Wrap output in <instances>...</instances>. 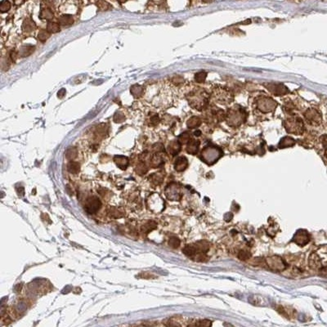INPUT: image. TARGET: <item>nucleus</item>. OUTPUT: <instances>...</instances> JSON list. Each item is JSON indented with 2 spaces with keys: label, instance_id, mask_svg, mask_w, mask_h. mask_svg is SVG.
Segmentation results:
<instances>
[{
  "label": "nucleus",
  "instance_id": "1",
  "mask_svg": "<svg viewBox=\"0 0 327 327\" xmlns=\"http://www.w3.org/2000/svg\"><path fill=\"white\" fill-rule=\"evenodd\" d=\"M187 100L190 106L198 110H205L209 104V94L201 89H196L188 95Z\"/></svg>",
  "mask_w": 327,
  "mask_h": 327
},
{
  "label": "nucleus",
  "instance_id": "2",
  "mask_svg": "<svg viewBox=\"0 0 327 327\" xmlns=\"http://www.w3.org/2000/svg\"><path fill=\"white\" fill-rule=\"evenodd\" d=\"M246 110L239 106H235L229 109L226 114V121L232 127H238L245 123L247 119Z\"/></svg>",
  "mask_w": 327,
  "mask_h": 327
},
{
  "label": "nucleus",
  "instance_id": "3",
  "mask_svg": "<svg viewBox=\"0 0 327 327\" xmlns=\"http://www.w3.org/2000/svg\"><path fill=\"white\" fill-rule=\"evenodd\" d=\"M285 130L289 133L301 135L304 133V121L299 116H291L284 122Z\"/></svg>",
  "mask_w": 327,
  "mask_h": 327
},
{
  "label": "nucleus",
  "instance_id": "4",
  "mask_svg": "<svg viewBox=\"0 0 327 327\" xmlns=\"http://www.w3.org/2000/svg\"><path fill=\"white\" fill-rule=\"evenodd\" d=\"M222 156V151L217 146H206L201 152V158L205 163L213 165Z\"/></svg>",
  "mask_w": 327,
  "mask_h": 327
},
{
  "label": "nucleus",
  "instance_id": "5",
  "mask_svg": "<svg viewBox=\"0 0 327 327\" xmlns=\"http://www.w3.org/2000/svg\"><path fill=\"white\" fill-rule=\"evenodd\" d=\"M257 108L263 113H269L277 108V102L269 97H260L257 99Z\"/></svg>",
  "mask_w": 327,
  "mask_h": 327
},
{
  "label": "nucleus",
  "instance_id": "6",
  "mask_svg": "<svg viewBox=\"0 0 327 327\" xmlns=\"http://www.w3.org/2000/svg\"><path fill=\"white\" fill-rule=\"evenodd\" d=\"M213 97L219 103L228 104L233 100V96L230 91L223 88H216L213 92Z\"/></svg>",
  "mask_w": 327,
  "mask_h": 327
},
{
  "label": "nucleus",
  "instance_id": "7",
  "mask_svg": "<svg viewBox=\"0 0 327 327\" xmlns=\"http://www.w3.org/2000/svg\"><path fill=\"white\" fill-rule=\"evenodd\" d=\"M263 86L275 96H283L289 93L288 88L280 83H266L263 84Z\"/></svg>",
  "mask_w": 327,
  "mask_h": 327
},
{
  "label": "nucleus",
  "instance_id": "8",
  "mask_svg": "<svg viewBox=\"0 0 327 327\" xmlns=\"http://www.w3.org/2000/svg\"><path fill=\"white\" fill-rule=\"evenodd\" d=\"M304 117L308 124L314 125V126L321 125V121H322V116H321V113L313 108L308 109L306 111L304 112Z\"/></svg>",
  "mask_w": 327,
  "mask_h": 327
},
{
  "label": "nucleus",
  "instance_id": "9",
  "mask_svg": "<svg viewBox=\"0 0 327 327\" xmlns=\"http://www.w3.org/2000/svg\"><path fill=\"white\" fill-rule=\"evenodd\" d=\"M101 203L97 196H90L85 203L84 209L88 213H95L101 208Z\"/></svg>",
  "mask_w": 327,
  "mask_h": 327
},
{
  "label": "nucleus",
  "instance_id": "10",
  "mask_svg": "<svg viewBox=\"0 0 327 327\" xmlns=\"http://www.w3.org/2000/svg\"><path fill=\"white\" fill-rule=\"evenodd\" d=\"M114 162L116 165L122 170H125L127 167L129 166V160L128 157L124 156H115L114 157Z\"/></svg>",
  "mask_w": 327,
  "mask_h": 327
},
{
  "label": "nucleus",
  "instance_id": "11",
  "mask_svg": "<svg viewBox=\"0 0 327 327\" xmlns=\"http://www.w3.org/2000/svg\"><path fill=\"white\" fill-rule=\"evenodd\" d=\"M188 166V161L185 156H180L176 160L174 163V169L178 172H181L186 169Z\"/></svg>",
  "mask_w": 327,
  "mask_h": 327
},
{
  "label": "nucleus",
  "instance_id": "12",
  "mask_svg": "<svg viewBox=\"0 0 327 327\" xmlns=\"http://www.w3.org/2000/svg\"><path fill=\"white\" fill-rule=\"evenodd\" d=\"M199 146H200V141L195 139H191L186 144V152L189 154L196 155L198 152Z\"/></svg>",
  "mask_w": 327,
  "mask_h": 327
},
{
  "label": "nucleus",
  "instance_id": "13",
  "mask_svg": "<svg viewBox=\"0 0 327 327\" xmlns=\"http://www.w3.org/2000/svg\"><path fill=\"white\" fill-rule=\"evenodd\" d=\"M169 188H167L166 192V196L170 200H177V196H180V191L179 189L177 187V185L176 184H173L171 186H169Z\"/></svg>",
  "mask_w": 327,
  "mask_h": 327
},
{
  "label": "nucleus",
  "instance_id": "14",
  "mask_svg": "<svg viewBox=\"0 0 327 327\" xmlns=\"http://www.w3.org/2000/svg\"><path fill=\"white\" fill-rule=\"evenodd\" d=\"M294 239H295L296 243H297V244H299V245H304L308 243V235L307 234V232H304V231H299L297 234L295 235Z\"/></svg>",
  "mask_w": 327,
  "mask_h": 327
},
{
  "label": "nucleus",
  "instance_id": "15",
  "mask_svg": "<svg viewBox=\"0 0 327 327\" xmlns=\"http://www.w3.org/2000/svg\"><path fill=\"white\" fill-rule=\"evenodd\" d=\"M181 145L178 140L177 141H173L172 142H170L168 146V151L172 156H176L179 153V151H181Z\"/></svg>",
  "mask_w": 327,
  "mask_h": 327
},
{
  "label": "nucleus",
  "instance_id": "16",
  "mask_svg": "<svg viewBox=\"0 0 327 327\" xmlns=\"http://www.w3.org/2000/svg\"><path fill=\"white\" fill-rule=\"evenodd\" d=\"M34 46H32V45H24V46H21L18 52H19V55L21 57H26L28 56L31 55L32 53H34Z\"/></svg>",
  "mask_w": 327,
  "mask_h": 327
},
{
  "label": "nucleus",
  "instance_id": "17",
  "mask_svg": "<svg viewBox=\"0 0 327 327\" xmlns=\"http://www.w3.org/2000/svg\"><path fill=\"white\" fill-rule=\"evenodd\" d=\"M35 29L36 25L34 21H31L30 19H26L24 21L23 25H22V30H23V32H25L26 34H29V33H31L32 31L35 30Z\"/></svg>",
  "mask_w": 327,
  "mask_h": 327
},
{
  "label": "nucleus",
  "instance_id": "18",
  "mask_svg": "<svg viewBox=\"0 0 327 327\" xmlns=\"http://www.w3.org/2000/svg\"><path fill=\"white\" fill-rule=\"evenodd\" d=\"M294 144H295V140L294 139V138L290 137H283L282 139L281 140V141L279 142L278 147L281 148V149L285 147H290V146H293Z\"/></svg>",
  "mask_w": 327,
  "mask_h": 327
},
{
  "label": "nucleus",
  "instance_id": "19",
  "mask_svg": "<svg viewBox=\"0 0 327 327\" xmlns=\"http://www.w3.org/2000/svg\"><path fill=\"white\" fill-rule=\"evenodd\" d=\"M201 125V120L197 116H192L186 122V126L188 129H193L198 128Z\"/></svg>",
  "mask_w": 327,
  "mask_h": 327
},
{
  "label": "nucleus",
  "instance_id": "20",
  "mask_svg": "<svg viewBox=\"0 0 327 327\" xmlns=\"http://www.w3.org/2000/svg\"><path fill=\"white\" fill-rule=\"evenodd\" d=\"M131 94L135 97H140L144 94V88L139 84H134L130 88Z\"/></svg>",
  "mask_w": 327,
  "mask_h": 327
},
{
  "label": "nucleus",
  "instance_id": "21",
  "mask_svg": "<svg viewBox=\"0 0 327 327\" xmlns=\"http://www.w3.org/2000/svg\"><path fill=\"white\" fill-rule=\"evenodd\" d=\"M58 21H59V24L61 25L69 26L74 23V19H73V17L70 15H63L58 19Z\"/></svg>",
  "mask_w": 327,
  "mask_h": 327
},
{
  "label": "nucleus",
  "instance_id": "22",
  "mask_svg": "<svg viewBox=\"0 0 327 327\" xmlns=\"http://www.w3.org/2000/svg\"><path fill=\"white\" fill-rule=\"evenodd\" d=\"M164 164L162 156L159 154H155L151 159V165L153 168H157V167L161 166Z\"/></svg>",
  "mask_w": 327,
  "mask_h": 327
},
{
  "label": "nucleus",
  "instance_id": "23",
  "mask_svg": "<svg viewBox=\"0 0 327 327\" xmlns=\"http://www.w3.org/2000/svg\"><path fill=\"white\" fill-rule=\"evenodd\" d=\"M79 169H80V165H79L78 162L70 161L67 165V170L71 173H79Z\"/></svg>",
  "mask_w": 327,
  "mask_h": 327
},
{
  "label": "nucleus",
  "instance_id": "24",
  "mask_svg": "<svg viewBox=\"0 0 327 327\" xmlns=\"http://www.w3.org/2000/svg\"><path fill=\"white\" fill-rule=\"evenodd\" d=\"M50 35L51 33L49 31H48L47 30H41L38 31L37 37H38V40L40 41V42L43 43L46 42V41L49 39Z\"/></svg>",
  "mask_w": 327,
  "mask_h": 327
},
{
  "label": "nucleus",
  "instance_id": "25",
  "mask_svg": "<svg viewBox=\"0 0 327 327\" xmlns=\"http://www.w3.org/2000/svg\"><path fill=\"white\" fill-rule=\"evenodd\" d=\"M47 30L51 34H55L60 31V24L56 22H49L47 25Z\"/></svg>",
  "mask_w": 327,
  "mask_h": 327
},
{
  "label": "nucleus",
  "instance_id": "26",
  "mask_svg": "<svg viewBox=\"0 0 327 327\" xmlns=\"http://www.w3.org/2000/svg\"><path fill=\"white\" fill-rule=\"evenodd\" d=\"M109 215L112 217H122L125 215V213L122 209H115V208H112L109 209Z\"/></svg>",
  "mask_w": 327,
  "mask_h": 327
},
{
  "label": "nucleus",
  "instance_id": "27",
  "mask_svg": "<svg viewBox=\"0 0 327 327\" xmlns=\"http://www.w3.org/2000/svg\"><path fill=\"white\" fill-rule=\"evenodd\" d=\"M150 179L151 181L155 184H160L162 182L163 179H164V177L161 174V172H159V173H155L153 174L150 176Z\"/></svg>",
  "mask_w": 327,
  "mask_h": 327
},
{
  "label": "nucleus",
  "instance_id": "28",
  "mask_svg": "<svg viewBox=\"0 0 327 327\" xmlns=\"http://www.w3.org/2000/svg\"><path fill=\"white\" fill-rule=\"evenodd\" d=\"M77 154H78V151L75 147H69L65 151V156L69 160H74L77 156Z\"/></svg>",
  "mask_w": 327,
  "mask_h": 327
},
{
  "label": "nucleus",
  "instance_id": "29",
  "mask_svg": "<svg viewBox=\"0 0 327 327\" xmlns=\"http://www.w3.org/2000/svg\"><path fill=\"white\" fill-rule=\"evenodd\" d=\"M206 72L201 71L199 72V73H197V74H196V75H195V80H196V83H198V84H203V83L205 81V79H206Z\"/></svg>",
  "mask_w": 327,
  "mask_h": 327
},
{
  "label": "nucleus",
  "instance_id": "30",
  "mask_svg": "<svg viewBox=\"0 0 327 327\" xmlns=\"http://www.w3.org/2000/svg\"><path fill=\"white\" fill-rule=\"evenodd\" d=\"M137 173L139 174V175H143L145 173L147 172L148 168L146 166V163L144 162H140L138 165H137Z\"/></svg>",
  "mask_w": 327,
  "mask_h": 327
},
{
  "label": "nucleus",
  "instance_id": "31",
  "mask_svg": "<svg viewBox=\"0 0 327 327\" xmlns=\"http://www.w3.org/2000/svg\"><path fill=\"white\" fill-rule=\"evenodd\" d=\"M191 138V134L187 132H185V133H181V135L178 137V141H179L181 144H187V142L190 140Z\"/></svg>",
  "mask_w": 327,
  "mask_h": 327
},
{
  "label": "nucleus",
  "instance_id": "32",
  "mask_svg": "<svg viewBox=\"0 0 327 327\" xmlns=\"http://www.w3.org/2000/svg\"><path fill=\"white\" fill-rule=\"evenodd\" d=\"M53 13H52V11L50 9H44L40 13V18L41 19H44V20H51L53 19Z\"/></svg>",
  "mask_w": 327,
  "mask_h": 327
},
{
  "label": "nucleus",
  "instance_id": "33",
  "mask_svg": "<svg viewBox=\"0 0 327 327\" xmlns=\"http://www.w3.org/2000/svg\"><path fill=\"white\" fill-rule=\"evenodd\" d=\"M113 120L115 123H123L125 120V115L121 113V112H116L115 114L114 115V117H113Z\"/></svg>",
  "mask_w": 327,
  "mask_h": 327
},
{
  "label": "nucleus",
  "instance_id": "34",
  "mask_svg": "<svg viewBox=\"0 0 327 327\" xmlns=\"http://www.w3.org/2000/svg\"><path fill=\"white\" fill-rule=\"evenodd\" d=\"M156 227V225L154 222H147L146 225H144V227H142L141 231H142V232H146V233H148L149 232H151V230H153V228H155Z\"/></svg>",
  "mask_w": 327,
  "mask_h": 327
},
{
  "label": "nucleus",
  "instance_id": "35",
  "mask_svg": "<svg viewBox=\"0 0 327 327\" xmlns=\"http://www.w3.org/2000/svg\"><path fill=\"white\" fill-rule=\"evenodd\" d=\"M11 8V3L8 1V0H4L1 3V5H0V10L2 13H6L8 11L10 10Z\"/></svg>",
  "mask_w": 327,
  "mask_h": 327
},
{
  "label": "nucleus",
  "instance_id": "36",
  "mask_svg": "<svg viewBox=\"0 0 327 327\" xmlns=\"http://www.w3.org/2000/svg\"><path fill=\"white\" fill-rule=\"evenodd\" d=\"M97 7L101 11H106L110 9V4L108 3H106V1H103V0H101V1L97 3Z\"/></svg>",
  "mask_w": 327,
  "mask_h": 327
},
{
  "label": "nucleus",
  "instance_id": "37",
  "mask_svg": "<svg viewBox=\"0 0 327 327\" xmlns=\"http://www.w3.org/2000/svg\"><path fill=\"white\" fill-rule=\"evenodd\" d=\"M160 122H161V119H160L158 115H152L151 117L150 125H152V126H156V125H158Z\"/></svg>",
  "mask_w": 327,
  "mask_h": 327
},
{
  "label": "nucleus",
  "instance_id": "38",
  "mask_svg": "<svg viewBox=\"0 0 327 327\" xmlns=\"http://www.w3.org/2000/svg\"><path fill=\"white\" fill-rule=\"evenodd\" d=\"M179 245L180 241L177 238H176V237H172V238L169 240V245L171 247H173V248H174V249L177 248V247L179 246Z\"/></svg>",
  "mask_w": 327,
  "mask_h": 327
},
{
  "label": "nucleus",
  "instance_id": "39",
  "mask_svg": "<svg viewBox=\"0 0 327 327\" xmlns=\"http://www.w3.org/2000/svg\"><path fill=\"white\" fill-rule=\"evenodd\" d=\"M20 57L19 52H17V51H15V50L11 51L10 57H11V59H12V61L15 62V61L18 59V57Z\"/></svg>",
  "mask_w": 327,
  "mask_h": 327
},
{
  "label": "nucleus",
  "instance_id": "40",
  "mask_svg": "<svg viewBox=\"0 0 327 327\" xmlns=\"http://www.w3.org/2000/svg\"><path fill=\"white\" fill-rule=\"evenodd\" d=\"M153 150L156 152H161L164 151V146L161 143H156L153 146Z\"/></svg>",
  "mask_w": 327,
  "mask_h": 327
},
{
  "label": "nucleus",
  "instance_id": "41",
  "mask_svg": "<svg viewBox=\"0 0 327 327\" xmlns=\"http://www.w3.org/2000/svg\"><path fill=\"white\" fill-rule=\"evenodd\" d=\"M239 258H240L241 259L245 260L249 258V253H248L245 251H241V253H239Z\"/></svg>",
  "mask_w": 327,
  "mask_h": 327
},
{
  "label": "nucleus",
  "instance_id": "42",
  "mask_svg": "<svg viewBox=\"0 0 327 327\" xmlns=\"http://www.w3.org/2000/svg\"><path fill=\"white\" fill-rule=\"evenodd\" d=\"M172 81H173V83H174V84H179L183 82L184 79L181 78V77H180V76H175V77H173V78L172 79Z\"/></svg>",
  "mask_w": 327,
  "mask_h": 327
},
{
  "label": "nucleus",
  "instance_id": "43",
  "mask_svg": "<svg viewBox=\"0 0 327 327\" xmlns=\"http://www.w3.org/2000/svg\"><path fill=\"white\" fill-rule=\"evenodd\" d=\"M65 94H66V91H65V89H60L59 92L57 93V97H59V98H63V97L65 96Z\"/></svg>",
  "mask_w": 327,
  "mask_h": 327
},
{
  "label": "nucleus",
  "instance_id": "44",
  "mask_svg": "<svg viewBox=\"0 0 327 327\" xmlns=\"http://www.w3.org/2000/svg\"><path fill=\"white\" fill-rule=\"evenodd\" d=\"M321 141L324 146H327V135H323L321 137Z\"/></svg>",
  "mask_w": 327,
  "mask_h": 327
},
{
  "label": "nucleus",
  "instance_id": "45",
  "mask_svg": "<svg viewBox=\"0 0 327 327\" xmlns=\"http://www.w3.org/2000/svg\"><path fill=\"white\" fill-rule=\"evenodd\" d=\"M194 134H195V136H196V137H199V136H201V132L200 130H196V132L194 133Z\"/></svg>",
  "mask_w": 327,
  "mask_h": 327
},
{
  "label": "nucleus",
  "instance_id": "46",
  "mask_svg": "<svg viewBox=\"0 0 327 327\" xmlns=\"http://www.w3.org/2000/svg\"><path fill=\"white\" fill-rule=\"evenodd\" d=\"M202 1L204 3H212V2H213L214 0H202Z\"/></svg>",
  "mask_w": 327,
  "mask_h": 327
},
{
  "label": "nucleus",
  "instance_id": "47",
  "mask_svg": "<svg viewBox=\"0 0 327 327\" xmlns=\"http://www.w3.org/2000/svg\"><path fill=\"white\" fill-rule=\"evenodd\" d=\"M325 156H326V157H327V150L325 151Z\"/></svg>",
  "mask_w": 327,
  "mask_h": 327
}]
</instances>
